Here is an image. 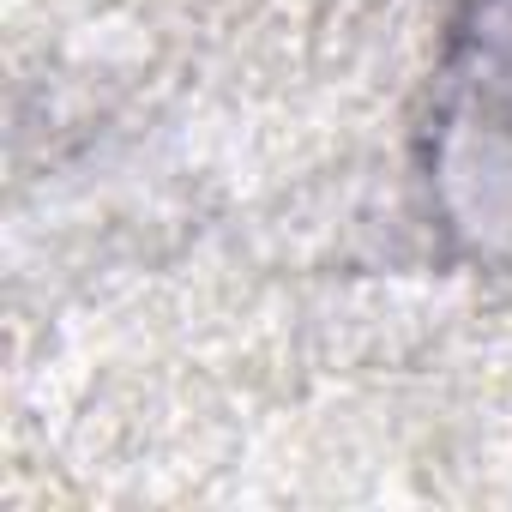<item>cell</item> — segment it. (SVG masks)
I'll return each mask as SVG.
<instances>
[{"instance_id": "6da1fadb", "label": "cell", "mask_w": 512, "mask_h": 512, "mask_svg": "<svg viewBox=\"0 0 512 512\" xmlns=\"http://www.w3.org/2000/svg\"><path fill=\"white\" fill-rule=\"evenodd\" d=\"M416 187L452 260L512 278V0H458L416 127Z\"/></svg>"}]
</instances>
